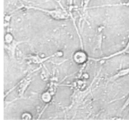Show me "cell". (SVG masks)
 I'll use <instances>...</instances> for the list:
<instances>
[{
	"instance_id": "3957f363",
	"label": "cell",
	"mask_w": 129,
	"mask_h": 123,
	"mask_svg": "<svg viewBox=\"0 0 129 123\" xmlns=\"http://www.w3.org/2000/svg\"><path fill=\"white\" fill-rule=\"evenodd\" d=\"M73 59L77 64H81L87 61V56L84 52L79 51L75 53L73 56Z\"/></svg>"
},
{
	"instance_id": "277c9868",
	"label": "cell",
	"mask_w": 129,
	"mask_h": 123,
	"mask_svg": "<svg viewBox=\"0 0 129 123\" xmlns=\"http://www.w3.org/2000/svg\"><path fill=\"white\" fill-rule=\"evenodd\" d=\"M124 54L129 55V39L125 47L122 49L104 58V59H109Z\"/></svg>"
},
{
	"instance_id": "7a4b0ae2",
	"label": "cell",
	"mask_w": 129,
	"mask_h": 123,
	"mask_svg": "<svg viewBox=\"0 0 129 123\" xmlns=\"http://www.w3.org/2000/svg\"><path fill=\"white\" fill-rule=\"evenodd\" d=\"M22 1V0H4V12L12 13L24 8L25 6Z\"/></svg>"
},
{
	"instance_id": "6da1fadb",
	"label": "cell",
	"mask_w": 129,
	"mask_h": 123,
	"mask_svg": "<svg viewBox=\"0 0 129 123\" xmlns=\"http://www.w3.org/2000/svg\"><path fill=\"white\" fill-rule=\"evenodd\" d=\"M34 10L42 11L46 13L53 19L57 20H63L66 19L69 17L67 12L63 8H57L52 10H48L40 7H34Z\"/></svg>"
}]
</instances>
